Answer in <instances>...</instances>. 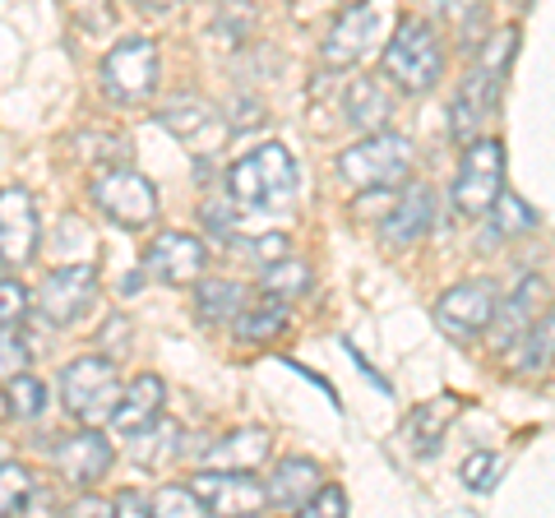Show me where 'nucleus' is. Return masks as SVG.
<instances>
[{"label": "nucleus", "mask_w": 555, "mask_h": 518, "mask_svg": "<svg viewBox=\"0 0 555 518\" xmlns=\"http://www.w3.org/2000/svg\"><path fill=\"white\" fill-rule=\"evenodd\" d=\"M310 283H315V279H310V269L301 264V259H273V264L264 269V292H269V297L278 301V297H306V292H310Z\"/></svg>", "instance_id": "nucleus-26"}, {"label": "nucleus", "mask_w": 555, "mask_h": 518, "mask_svg": "<svg viewBox=\"0 0 555 518\" xmlns=\"http://www.w3.org/2000/svg\"><path fill=\"white\" fill-rule=\"evenodd\" d=\"M149 514H171V518H199L204 514V500L190 491V487H163L149 495Z\"/></svg>", "instance_id": "nucleus-33"}, {"label": "nucleus", "mask_w": 555, "mask_h": 518, "mask_svg": "<svg viewBox=\"0 0 555 518\" xmlns=\"http://www.w3.org/2000/svg\"><path fill=\"white\" fill-rule=\"evenodd\" d=\"M190 491L204 500V514H218V518H232V514H259L269 505L264 487L246 472H222V468H208L190 481Z\"/></svg>", "instance_id": "nucleus-14"}, {"label": "nucleus", "mask_w": 555, "mask_h": 518, "mask_svg": "<svg viewBox=\"0 0 555 518\" xmlns=\"http://www.w3.org/2000/svg\"><path fill=\"white\" fill-rule=\"evenodd\" d=\"M343 116L352 120L357 130H385L389 116H393V93H389V79L379 75H357L343 93Z\"/></svg>", "instance_id": "nucleus-19"}, {"label": "nucleus", "mask_w": 555, "mask_h": 518, "mask_svg": "<svg viewBox=\"0 0 555 518\" xmlns=\"http://www.w3.org/2000/svg\"><path fill=\"white\" fill-rule=\"evenodd\" d=\"M149 14H177L181 10V0H139Z\"/></svg>", "instance_id": "nucleus-42"}, {"label": "nucleus", "mask_w": 555, "mask_h": 518, "mask_svg": "<svg viewBox=\"0 0 555 518\" xmlns=\"http://www.w3.org/2000/svg\"><path fill=\"white\" fill-rule=\"evenodd\" d=\"M158 126L167 134H177L190 153H218L222 140H228V120H222V112L214 107V102H204V98L167 102V107L158 112Z\"/></svg>", "instance_id": "nucleus-12"}, {"label": "nucleus", "mask_w": 555, "mask_h": 518, "mask_svg": "<svg viewBox=\"0 0 555 518\" xmlns=\"http://www.w3.org/2000/svg\"><path fill=\"white\" fill-rule=\"evenodd\" d=\"M93 297H98V269L93 264H65V269L42 279L38 315L47 324H56V329H65V324H75L83 310L93 306Z\"/></svg>", "instance_id": "nucleus-10"}, {"label": "nucleus", "mask_w": 555, "mask_h": 518, "mask_svg": "<svg viewBox=\"0 0 555 518\" xmlns=\"http://www.w3.org/2000/svg\"><path fill=\"white\" fill-rule=\"evenodd\" d=\"M491 315H495V287L486 279L449 287L444 297L436 301V324L449 338H477V334H486V329H491Z\"/></svg>", "instance_id": "nucleus-13"}, {"label": "nucleus", "mask_w": 555, "mask_h": 518, "mask_svg": "<svg viewBox=\"0 0 555 518\" xmlns=\"http://www.w3.org/2000/svg\"><path fill=\"white\" fill-rule=\"evenodd\" d=\"M5 269H10V264H5V259H0V273H5Z\"/></svg>", "instance_id": "nucleus-44"}, {"label": "nucleus", "mask_w": 555, "mask_h": 518, "mask_svg": "<svg viewBox=\"0 0 555 518\" xmlns=\"http://www.w3.org/2000/svg\"><path fill=\"white\" fill-rule=\"evenodd\" d=\"M120 399V375L107 357H79L69 361L61 375V403L69 417L98 426L102 417H112V407Z\"/></svg>", "instance_id": "nucleus-7"}, {"label": "nucleus", "mask_w": 555, "mask_h": 518, "mask_svg": "<svg viewBox=\"0 0 555 518\" xmlns=\"http://www.w3.org/2000/svg\"><path fill=\"white\" fill-rule=\"evenodd\" d=\"M398 20L393 0H357L352 10H343L334 28H328V38L320 47V56L328 70H352L357 61H366L371 51L389 38V28Z\"/></svg>", "instance_id": "nucleus-4"}, {"label": "nucleus", "mask_w": 555, "mask_h": 518, "mask_svg": "<svg viewBox=\"0 0 555 518\" xmlns=\"http://www.w3.org/2000/svg\"><path fill=\"white\" fill-rule=\"evenodd\" d=\"M232 324H236V338L259 342V338H273V334L287 329V310L273 306V301H269L264 310H246V306H241L236 315H232Z\"/></svg>", "instance_id": "nucleus-28"}, {"label": "nucleus", "mask_w": 555, "mask_h": 518, "mask_svg": "<svg viewBox=\"0 0 555 518\" xmlns=\"http://www.w3.org/2000/svg\"><path fill=\"white\" fill-rule=\"evenodd\" d=\"M250 126H264V107L255 98H236V112L228 120V130H250Z\"/></svg>", "instance_id": "nucleus-40"}, {"label": "nucleus", "mask_w": 555, "mask_h": 518, "mask_svg": "<svg viewBox=\"0 0 555 518\" xmlns=\"http://www.w3.org/2000/svg\"><path fill=\"white\" fill-rule=\"evenodd\" d=\"M426 10L440 14V20L454 24V28H473L477 14H481V0H426Z\"/></svg>", "instance_id": "nucleus-35"}, {"label": "nucleus", "mask_w": 555, "mask_h": 518, "mask_svg": "<svg viewBox=\"0 0 555 518\" xmlns=\"http://www.w3.org/2000/svg\"><path fill=\"white\" fill-rule=\"evenodd\" d=\"M246 250L259 259V264H273V259H283V255H287V236H283V232H269V236L250 241Z\"/></svg>", "instance_id": "nucleus-39"}, {"label": "nucleus", "mask_w": 555, "mask_h": 518, "mask_svg": "<svg viewBox=\"0 0 555 518\" xmlns=\"http://www.w3.org/2000/svg\"><path fill=\"white\" fill-rule=\"evenodd\" d=\"M28 366V342L14 334V329H0V375H20Z\"/></svg>", "instance_id": "nucleus-37"}, {"label": "nucleus", "mask_w": 555, "mask_h": 518, "mask_svg": "<svg viewBox=\"0 0 555 518\" xmlns=\"http://www.w3.org/2000/svg\"><path fill=\"white\" fill-rule=\"evenodd\" d=\"M208 269V246L190 232H163L144 255V273L167 287H195Z\"/></svg>", "instance_id": "nucleus-11"}, {"label": "nucleus", "mask_w": 555, "mask_h": 518, "mask_svg": "<svg viewBox=\"0 0 555 518\" xmlns=\"http://www.w3.org/2000/svg\"><path fill=\"white\" fill-rule=\"evenodd\" d=\"M208 463H232V468H255L259 458H269V430L264 426H246V430H232V436H222L218 444L204 449Z\"/></svg>", "instance_id": "nucleus-22"}, {"label": "nucleus", "mask_w": 555, "mask_h": 518, "mask_svg": "<svg viewBox=\"0 0 555 518\" xmlns=\"http://www.w3.org/2000/svg\"><path fill=\"white\" fill-rule=\"evenodd\" d=\"M505 190V144L500 140H473L463 153L459 181H454V209L459 218L477 222L491 213V204Z\"/></svg>", "instance_id": "nucleus-6"}, {"label": "nucleus", "mask_w": 555, "mask_h": 518, "mask_svg": "<svg viewBox=\"0 0 555 518\" xmlns=\"http://www.w3.org/2000/svg\"><path fill=\"white\" fill-rule=\"evenodd\" d=\"M195 301H199V320H208V324H232V315L246 306V292H241L236 283H228V279H204Z\"/></svg>", "instance_id": "nucleus-24"}, {"label": "nucleus", "mask_w": 555, "mask_h": 518, "mask_svg": "<svg viewBox=\"0 0 555 518\" xmlns=\"http://www.w3.org/2000/svg\"><path fill=\"white\" fill-rule=\"evenodd\" d=\"M546 301V279H537V273H528L524 283H518L505 301H500V315H491L495 324V348H514L518 334L528 329V324L537 320V306Z\"/></svg>", "instance_id": "nucleus-20"}, {"label": "nucleus", "mask_w": 555, "mask_h": 518, "mask_svg": "<svg viewBox=\"0 0 555 518\" xmlns=\"http://www.w3.org/2000/svg\"><path fill=\"white\" fill-rule=\"evenodd\" d=\"M33 487H38V477L24 463H0V514H20L28 505Z\"/></svg>", "instance_id": "nucleus-30"}, {"label": "nucleus", "mask_w": 555, "mask_h": 518, "mask_svg": "<svg viewBox=\"0 0 555 518\" xmlns=\"http://www.w3.org/2000/svg\"><path fill=\"white\" fill-rule=\"evenodd\" d=\"M514 5H518V10H528V5H532V0H514Z\"/></svg>", "instance_id": "nucleus-43"}, {"label": "nucleus", "mask_w": 555, "mask_h": 518, "mask_svg": "<svg viewBox=\"0 0 555 518\" xmlns=\"http://www.w3.org/2000/svg\"><path fill=\"white\" fill-rule=\"evenodd\" d=\"M430 218H436V195H430L426 181H412V185H403L393 213L385 218V241H393V246H412V241H422L430 232Z\"/></svg>", "instance_id": "nucleus-18"}, {"label": "nucleus", "mask_w": 555, "mask_h": 518, "mask_svg": "<svg viewBox=\"0 0 555 518\" xmlns=\"http://www.w3.org/2000/svg\"><path fill=\"white\" fill-rule=\"evenodd\" d=\"M163 403H167V385L158 375H139L134 385L120 393L116 407H112V426H116V436H139L149 422H158L163 417Z\"/></svg>", "instance_id": "nucleus-17"}, {"label": "nucleus", "mask_w": 555, "mask_h": 518, "mask_svg": "<svg viewBox=\"0 0 555 518\" xmlns=\"http://www.w3.org/2000/svg\"><path fill=\"white\" fill-rule=\"evenodd\" d=\"M408 171H412V144L403 134L371 130V140L338 153V177L352 190H389L398 181H408Z\"/></svg>", "instance_id": "nucleus-5"}, {"label": "nucleus", "mask_w": 555, "mask_h": 518, "mask_svg": "<svg viewBox=\"0 0 555 518\" xmlns=\"http://www.w3.org/2000/svg\"><path fill=\"white\" fill-rule=\"evenodd\" d=\"M112 514H120V518H149V495L120 491V495L112 500Z\"/></svg>", "instance_id": "nucleus-41"}, {"label": "nucleus", "mask_w": 555, "mask_h": 518, "mask_svg": "<svg viewBox=\"0 0 555 518\" xmlns=\"http://www.w3.org/2000/svg\"><path fill=\"white\" fill-rule=\"evenodd\" d=\"M500 472H505V463H500L495 454H467L463 468H459L463 487L473 491V495H491L500 487Z\"/></svg>", "instance_id": "nucleus-32"}, {"label": "nucleus", "mask_w": 555, "mask_h": 518, "mask_svg": "<svg viewBox=\"0 0 555 518\" xmlns=\"http://www.w3.org/2000/svg\"><path fill=\"white\" fill-rule=\"evenodd\" d=\"M301 514H310V518H343L347 514V495H343V487H315V495L301 505Z\"/></svg>", "instance_id": "nucleus-36"}, {"label": "nucleus", "mask_w": 555, "mask_h": 518, "mask_svg": "<svg viewBox=\"0 0 555 518\" xmlns=\"http://www.w3.org/2000/svg\"><path fill=\"white\" fill-rule=\"evenodd\" d=\"M102 89L116 102H144L158 89V42L153 38H126L102 56Z\"/></svg>", "instance_id": "nucleus-9"}, {"label": "nucleus", "mask_w": 555, "mask_h": 518, "mask_svg": "<svg viewBox=\"0 0 555 518\" xmlns=\"http://www.w3.org/2000/svg\"><path fill=\"white\" fill-rule=\"evenodd\" d=\"M38 255V209L24 185L0 190V259L5 264H28Z\"/></svg>", "instance_id": "nucleus-15"}, {"label": "nucleus", "mask_w": 555, "mask_h": 518, "mask_svg": "<svg viewBox=\"0 0 555 518\" xmlns=\"http://www.w3.org/2000/svg\"><path fill=\"white\" fill-rule=\"evenodd\" d=\"M199 218L208 222V232H218V236H232V204H222V199H208L204 209H199Z\"/></svg>", "instance_id": "nucleus-38"}, {"label": "nucleus", "mask_w": 555, "mask_h": 518, "mask_svg": "<svg viewBox=\"0 0 555 518\" xmlns=\"http://www.w3.org/2000/svg\"><path fill=\"white\" fill-rule=\"evenodd\" d=\"M93 204L116 222V228H130V232L149 228V222L158 218V190H153L149 177H139L130 167L102 171L93 181Z\"/></svg>", "instance_id": "nucleus-8"}, {"label": "nucleus", "mask_w": 555, "mask_h": 518, "mask_svg": "<svg viewBox=\"0 0 555 518\" xmlns=\"http://www.w3.org/2000/svg\"><path fill=\"white\" fill-rule=\"evenodd\" d=\"M518 366L524 371H546L551 366V315H542V324H528L524 334H518Z\"/></svg>", "instance_id": "nucleus-29"}, {"label": "nucleus", "mask_w": 555, "mask_h": 518, "mask_svg": "<svg viewBox=\"0 0 555 518\" xmlns=\"http://www.w3.org/2000/svg\"><path fill=\"white\" fill-rule=\"evenodd\" d=\"M51 458H56V468H61V477L69 481V487H98V481L107 477L116 454L98 430H79V436H69V440H61L56 449H51Z\"/></svg>", "instance_id": "nucleus-16"}, {"label": "nucleus", "mask_w": 555, "mask_h": 518, "mask_svg": "<svg viewBox=\"0 0 555 518\" xmlns=\"http://www.w3.org/2000/svg\"><path fill=\"white\" fill-rule=\"evenodd\" d=\"M134 440V454H139V463H163V458H171V454H181V426L177 422H149L144 430H139V436H130Z\"/></svg>", "instance_id": "nucleus-25"}, {"label": "nucleus", "mask_w": 555, "mask_h": 518, "mask_svg": "<svg viewBox=\"0 0 555 518\" xmlns=\"http://www.w3.org/2000/svg\"><path fill=\"white\" fill-rule=\"evenodd\" d=\"M454 412H459V399L454 393H444V399H436V403H426L422 412H412V422H408V440H412V449L416 454H436L440 449V436H444V426L454 422Z\"/></svg>", "instance_id": "nucleus-23"}, {"label": "nucleus", "mask_w": 555, "mask_h": 518, "mask_svg": "<svg viewBox=\"0 0 555 518\" xmlns=\"http://www.w3.org/2000/svg\"><path fill=\"white\" fill-rule=\"evenodd\" d=\"M5 399H10V412H14V417H20V422H33V417H42V412H47V385H42V379H33L28 371H20V375H10Z\"/></svg>", "instance_id": "nucleus-27"}, {"label": "nucleus", "mask_w": 555, "mask_h": 518, "mask_svg": "<svg viewBox=\"0 0 555 518\" xmlns=\"http://www.w3.org/2000/svg\"><path fill=\"white\" fill-rule=\"evenodd\" d=\"M297 190V158L287 144H259L228 171V195L241 209H273Z\"/></svg>", "instance_id": "nucleus-3"}, {"label": "nucleus", "mask_w": 555, "mask_h": 518, "mask_svg": "<svg viewBox=\"0 0 555 518\" xmlns=\"http://www.w3.org/2000/svg\"><path fill=\"white\" fill-rule=\"evenodd\" d=\"M320 487V468L310 458H283L278 463V477L264 487V495L273 500V505H283V509H301L310 495H315Z\"/></svg>", "instance_id": "nucleus-21"}, {"label": "nucleus", "mask_w": 555, "mask_h": 518, "mask_svg": "<svg viewBox=\"0 0 555 518\" xmlns=\"http://www.w3.org/2000/svg\"><path fill=\"white\" fill-rule=\"evenodd\" d=\"M491 209H495V232L500 236H524V232H537V222H542L524 199L509 195V190H500V199L491 204Z\"/></svg>", "instance_id": "nucleus-31"}, {"label": "nucleus", "mask_w": 555, "mask_h": 518, "mask_svg": "<svg viewBox=\"0 0 555 518\" xmlns=\"http://www.w3.org/2000/svg\"><path fill=\"white\" fill-rule=\"evenodd\" d=\"M28 306H33L28 287H24V283H14V279H5V273H0V324H20V320L28 315Z\"/></svg>", "instance_id": "nucleus-34"}, {"label": "nucleus", "mask_w": 555, "mask_h": 518, "mask_svg": "<svg viewBox=\"0 0 555 518\" xmlns=\"http://www.w3.org/2000/svg\"><path fill=\"white\" fill-rule=\"evenodd\" d=\"M444 75V47L426 20H398L385 38V79L403 93H430Z\"/></svg>", "instance_id": "nucleus-2"}, {"label": "nucleus", "mask_w": 555, "mask_h": 518, "mask_svg": "<svg viewBox=\"0 0 555 518\" xmlns=\"http://www.w3.org/2000/svg\"><path fill=\"white\" fill-rule=\"evenodd\" d=\"M518 51V28H500L491 33V42H486L477 51V65L467 70L463 89L454 98V134L459 140H467L486 116H491V107L500 102V89H505V75H509V61Z\"/></svg>", "instance_id": "nucleus-1"}]
</instances>
